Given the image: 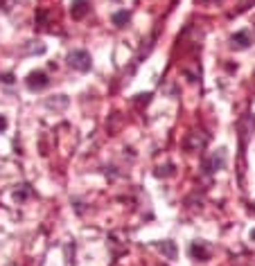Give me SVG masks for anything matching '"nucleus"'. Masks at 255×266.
<instances>
[{
	"mask_svg": "<svg viewBox=\"0 0 255 266\" xmlns=\"http://www.w3.org/2000/svg\"><path fill=\"white\" fill-rule=\"evenodd\" d=\"M68 65H70L72 70H79V72H88L90 65H93V59H90V54L86 50H72L68 54Z\"/></svg>",
	"mask_w": 255,
	"mask_h": 266,
	"instance_id": "nucleus-1",
	"label": "nucleus"
},
{
	"mask_svg": "<svg viewBox=\"0 0 255 266\" xmlns=\"http://www.w3.org/2000/svg\"><path fill=\"white\" fill-rule=\"evenodd\" d=\"M129 18H131L129 12H118L115 16H113V23L118 25V27H125V25L129 23Z\"/></svg>",
	"mask_w": 255,
	"mask_h": 266,
	"instance_id": "nucleus-11",
	"label": "nucleus"
},
{
	"mask_svg": "<svg viewBox=\"0 0 255 266\" xmlns=\"http://www.w3.org/2000/svg\"><path fill=\"white\" fill-rule=\"evenodd\" d=\"M156 176H174V167L172 165H167V167H158V169H156Z\"/></svg>",
	"mask_w": 255,
	"mask_h": 266,
	"instance_id": "nucleus-12",
	"label": "nucleus"
},
{
	"mask_svg": "<svg viewBox=\"0 0 255 266\" xmlns=\"http://www.w3.org/2000/svg\"><path fill=\"white\" fill-rule=\"evenodd\" d=\"M158 250H160L163 255H165L167 260H176V255H178L176 244L170 242V239H165V242H160V244H158Z\"/></svg>",
	"mask_w": 255,
	"mask_h": 266,
	"instance_id": "nucleus-7",
	"label": "nucleus"
},
{
	"mask_svg": "<svg viewBox=\"0 0 255 266\" xmlns=\"http://www.w3.org/2000/svg\"><path fill=\"white\" fill-rule=\"evenodd\" d=\"M231 45H233V47H237V50H244V47H249V45H251V32H249V30H242V32H237V34H233Z\"/></svg>",
	"mask_w": 255,
	"mask_h": 266,
	"instance_id": "nucleus-6",
	"label": "nucleus"
},
{
	"mask_svg": "<svg viewBox=\"0 0 255 266\" xmlns=\"http://www.w3.org/2000/svg\"><path fill=\"white\" fill-rule=\"evenodd\" d=\"M190 255L194 257V260L206 262L208 257H210V246H208L206 242H192V246H190Z\"/></svg>",
	"mask_w": 255,
	"mask_h": 266,
	"instance_id": "nucleus-4",
	"label": "nucleus"
},
{
	"mask_svg": "<svg viewBox=\"0 0 255 266\" xmlns=\"http://www.w3.org/2000/svg\"><path fill=\"white\" fill-rule=\"evenodd\" d=\"M14 196H16V201H25V199H30V196H32V187H30V185H21Z\"/></svg>",
	"mask_w": 255,
	"mask_h": 266,
	"instance_id": "nucleus-10",
	"label": "nucleus"
},
{
	"mask_svg": "<svg viewBox=\"0 0 255 266\" xmlns=\"http://www.w3.org/2000/svg\"><path fill=\"white\" fill-rule=\"evenodd\" d=\"M251 242H255V228L251 230Z\"/></svg>",
	"mask_w": 255,
	"mask_h": 266,
	"instance_id": "nucleus-15",
	"label": "nucleus"
},
{
	"mask_svg": "<svg viewBox=\"0 0 255 266\" xmlns=\"http://www.w3.org/2000/svg\"><path fill=\"white\" fill-rule=\"evenodd\" d=\"M7 124H9V122H7V118H5V115H0V131H5Z\"/></svg>",
	"mask_w": 255,
	"mask_h": 266,
	"instance_id": "nucleus-13",
	"label": "nucleus"
},
{
	"mask_svg": "<svg viewBox=\"0 0 255 266\" xmlns=\"http://www.w3.org/2000/svg\"><path fill=\"white\" fill-rule=\"evenodd\" d=\"M88 14V0H72L70 2V16L75 20H82Z\"/></svg>",
	"mask_w": 255,
	"mask_h": 266,
	"instance_id": "nucleus-5",
	"label": "nucleus"
},
{
	"mask_svg": "<svg viewBox=\"0 0 255 266\" xmlns=\"http://www.w3.org/2000/svg\"><path fill=\"white\" fill-rule=\"evenodd\" d=\"M25 83H27V88H30L32 93H36V90L48 88V86H50V79H48V75H45L43 70H34V72H30V75H27Z\"/></svg>",
	"mask_w": 255,
	"mask_h": 266,
	"instance_id": "nucleus-2",
	"label": "nucleus"
},
{
	"mask_svg": "<svg viewBox=\"0 0 255 266\" xmlns=\"http://www.w3.org/2000/svg\"><path fill=\"white\" fill-rule=\"evenodd\" d=\"M32 45H25L23 50H21V52L23 54H43L45 52V45H43V43H39V41H30Z\"/></svg>",
	"mask_w": 255,
	"mask_h": 266,
	"instance_id": "nucleus-9",
	"label": "nucleus"
},
{
	"mask_svg": "<svg viewBox=\"0 0 255 266\" xmlns=\"http://www.w3.org/2000/svg\"><path fill=\"white\" fill-rule=\"evenodd\" d=\"M45 106L48 108H65L68 106V97H65V95H54V97L45 100Z\"/></svg>",
	"mask_w": 255,
	"mask_h": 266,
	"instance_id": "nucleus-8",
	"label": "nucleus"
},
{
	"mask_svg": "<svg viewBox=\"0 0 255 266\" xmlns=\"http://www.w3.org/2000/svg\"><path fill=\"white\" fill-rule=\"evenodd\" d=\"M2 82H5V83H14V77L7 72V75H2Z\"/></svg>",
	"mask_w": 255,
	"mask_h": 266,
	"instance_id": "nucleus-14",
	"label": "nucleus"
},
{
	"mask_svg": "<svg viewBox=\"0 0 255 266\" xmlns=\"http://www.w3.org/2000/svg\"><path fill=\"white\" fill-rule=\"evenodd\" d=\"M206 169L208 172H221V169H226V149H217L206 160Z\"/></svg>",
	"mask_w": 255,
	"mask_h": 266,
	"instance_id": "nucleus-3",
	"label": "nucleus"
}]
</instances>
